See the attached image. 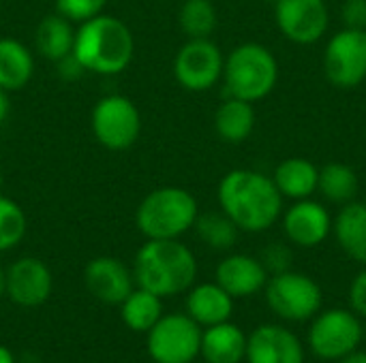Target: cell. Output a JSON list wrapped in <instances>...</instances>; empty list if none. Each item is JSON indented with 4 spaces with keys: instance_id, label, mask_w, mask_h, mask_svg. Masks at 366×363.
<instances>
[{
    "instance_id": "cell-1",
    "label": "cell",
    "mask_w": 366,
    "mask_h": 363,
    "mask_svg": "<svg viewBox=\"0 0 366 363\" xmlns=\"http://www.w3.org/2000/svg\"><path fill=\"white\" fill-rule=\"evenodd\" d=\"M221 212L244 233H264L283 214V195L272 178L255 169L227 171L217 188Z\"/></svg>"
},
{
    "instance_id": "cell-2",
    "label": "cell",
    "mask_w": 366,
    "mask_h": 363,
    "mask_svg": "<svg viewBox=\"0 0 366 363\" xmlns=\"http://www.w3.org/2000/svg\"><path fill=\"white\" fill-rule=\"evenodd\" d=\"M135 285L161 300L187 293L197 278V259L180 240H148L133 261Z\"/></svg>"
},
{
    "instance_id": "cell-3",
    "label": "cell",
    "mask_w": 366,
    "mask_h": 363,
    "mask_svg": "<svg viewBox=\"0 0 366 363\" xmlns=\"http://www.w3.org/2000/svg\"><path fill=\"white\" fill-rule=\"evenodd\" d=\"M135 53V39L131 28L107 13L86 19L75 30L73 56L84 71L94 75L122 73Z\"/></svg>"
},
{
    "instance_id": "cell-4",
    "label": "cell",
    "mask_w": 366,
    "mask_h": 363,
    "mask_svg": "<svg viewBox=\"0 0 366 363\" xmlns=\"http://www.w3.org/2000/svg\"><path fill=\"white\" fill-rule=\"evenodd\" d=\"M197 199L180 186L150 190L135 212V225L146 240H180L195 227Z\"/></svg>"
},
{
    "instance_id": "cell-5",
    "label": "cell",
    "mask_w": 366,
    "mask_h": 363,
    "mask_svg": "<svg viewBox=\"0 0 366 363\" xmlns=\"http://www.w3.org/2000/svg\"><path fill=\"white\" fill-rule=\"evenodd\" d=\"M279 81V62L262 43H242L225 56L223 83L227 96L257 103L272 94Z\"/></svg>"
},
{
    "instance_id": "cell-6",
    "label": "cell",
    "mask_w": 366,
    "mask_h": 363,
    "mask_svg": "<svg viewBox=\"0 0 366 363\" xmlns=\"http://www.w3.org/2000/svg\"><path fill=\"white\" fill-rule=\"evenodd\" d=\"M264 293L272 315L287 323L311 321L324 304L320 282L309 274L294 270L270 276L264 287Z\"/></svg>"
},
{
    "instance_id": "cell-7",
    "label": "cell",
    "mask_w": 366,
    "mask_h": 363,
    "mask_svg": "<svg viewBox=\"0 0 366 363\" xmlns=\"http://www.w3.org/2000/svg\"><path fill=\"white\" fill-rule=\"evenodd\" d=\"M362 334V321L352 308H330L311 319L307 342L317 359L341 362L360 349Z\"/></svg>"
},
{
    "instance_id": "cell-8",
    "label": "cell",
    "mask_w": 366,
    "mask_h": 363,
    "mask_svg": "<svg viewBox=\"0 0 366 363\" xmlns=\"http://www.w3.org/2000/svg\"><path fill=\"white\" fill-rule=\"evenodd\" d=\"M202 332L189 315H163L146 334V351L154 363H193L199 357Z\"/></svg>"
},
{
    "instance_id": "cell-9",
    "label": "cell",
    "mask_w": 366,
    "mask_h": 363,
    "mask_svg": "<svg viewBox=\"0 0 366 363\" xmlns=\"http://www.w3.org/2000/svg\"><path fill=\"white\" fill-rule=\"evenodd\" d=\"M90 120L94 139L112 152L129 150L142 133L139 109L129 96L122 94H107L99 98Z\"/></svg>"
},
{
    "instance_id": "cell-10",
    "label": "cell",
    "mask_w": 366,
    "mask_h": 363,
    "mask_svg": "<svg viewBox=\"0 0 366 363\" xmlns=\"http://www.w3.org/2000/svg\"><path fill=\"white\" fill-rule=\"evenodd\" d=\"M324 75L339 90H354L366 79V30L343 28L324 49Z\"/></svg>"
},
{
    "instance_id": "cell-11",
    "label": "cell",
    "mask_w": 366,
    "mask_h": 363,
    "mask_svg": "<svg viewBox=\"0 0 366 363\" xmlns=\"http://www.w3.org/2000/svg\"><path fill=\"white\" fill-rule=\"evenodd\" d=\"M225 56L210 39H189L174 58V77L189 92H208L223 79Z\"/></svg>"
},
{
    "instance_id": "cell-12",
    "label": "cell",
    "mask_w": 366,
    "mask_h": 363,
    "mask_svg": "<svg viewBox=\"0 0 366 363\" xmlns=\"http://www.w3.org/2000/svg\"><path fill=\"white\" fill-rule=\"evenodd\" d=\"M274 21L287 41L313 45L328 32L330 9L326 0H274Z\"/></svg>"
},
{
    "instance_id": "cell-13",
    "label": "cell",
    "mask_w": 366,
    "mask_h": 363,
    "mask_svg": "<svg viewBox=\"0 0 366 363\" xmlns=\"http://www.w3.org/2000/svg\"><path fill=\"white\" fill-rule=\"evenodd\" d=\"M283 233L298 248H317L332 233V216L328 208L315 199L294 201L283 214Z\"/></svg>"
},
{
    "instance_id": "cell-14",
    "label": "cell",
    "mask_w": 366,
    "mask_h": 363,
    "mask_svg": "<svg viewBox=\"0 0 366 363\" xmlns=\"http://www.w3.org/2000/svg\"><path fill=\"white\" fill-rule=\"evenodd\" d=\"M6 272V297L19 308L43 306L51 291L54 278L49 267L34 257H21L9 265Z\"/></svg>"
},
{
    "instance_id": "cell-15",
    "label": "cell",
    "mask_w": 366,
    "mask_h": 363,
    "mask_svg": "<svg viewBox=\"0 0 366 363\" xmlns=\"http://www.w3.org/2000/svg\"><path fill=\"white\" fill-rule=\"evenodd\" d=\"M244 359L249 363H305V347L292 329L279 323H264L247 336Z\"/></svg>"
},
{
    "instance_id": "cell-16",
    "label": "cell",
    "mask_w": 366,
    "mask_h": 363,
    "mask_svg": "<svg viewBox=\"0 0 366 363\" xmlns=\"http://www.w3.org/2000/svg\"><path fill=\"white\" fill-rule=\"evenodd\" d=\"M84 285L92 297L107 306H120L135 289L133 270L114 257H97L84 270Z\"/></svg>"
},
{
    "instance_id": "cell-17",
    "label": "cell",
    "mask_w": 366,
    "mask_h": 363,
    "mask_svg": "<svg viewBox=\"0 0 366 363\" xmlns=\"http://www.w3.org/2000/svg\"><path fill=\"white\" fill-rule=\"evenodd\" d=\"M270 274L257 257L234 252L227 255L214 272V282L221 285L234 300L253 297L264 291Z\"/></svg>"
},
{
    "instance_id": "cell-18",
    "label": "cell",
    "mask_w": 366,
    "mask_h": 363,
    "mask_svg": "<svg viewBox=\"0 0 366 363\" xmlns=\"http://www.w3.org/2000/svg\"><path fill=\"white\" fill-rule=\"evenodd\" d=\"M187 315L204 329L232 321L234 297L217 282L193 285L187 291Z\"/></svg>"
},
{
    "instance_id": "cell-19",
    "label": "cell",
    "mask_w": 366,
    "mask_h": 363,
    "mask_svg": "<svg viewBox=\"0 0 366 363\" xmlns=\"http://www.w3.org/2000/svg\"><path fill=\"white\" fill-rule=\"evenodd\" d=\"M332 233L339 248L352 261L366 265V203L354 199L341 205L332 220Z\"/></svg>"
},
{
    "instance_id": "cell-20",
    "label": "cell",
    "mask_w": 366,
    "mask_h": 363,
    "mask_svg": "<svg viewBox=\"0 0 366 363\" xmlns=\"http://www.w3.org/2000/svg\"><path fill=\"white\" fill-rule=\"evenodd\" d=\"M199 355L206 363H240L247 355V334L232 321L204 327Z\"/></svg>"
},
{
    "instance_id": "cell-21",
    "label": "cell",
    "mask_w": 366,
    "mask_h": 363,
    "mask_svg": "<svg viewBox=\"0 0 366 363\" xmlns=\"http://www.w3.org/2000/svg\"><path fill=\"white\" fill-rule=\"evenodd\" d=\"M272 182L283 195V199H292V201L309 199L317 193L320 169L315 163L307 158L292 156L277 165L272 173Z\"/></svg>"
},
{
    "instance_id": "cell-22",
    "label": "cell",
    "mask_w": 366,
    "mask_h": 363,
    "mask_svg": "<svg viewBox=\"0 0 366 363\" xmlns=\"http://www.w3.org/2000/svg\"><path fill=\"white\" fill-rule=\"evenodd\" d=\"M34 75V56L28 45L17 39H0V88L17 92L30 83Z\"/></svg>"
},
{
    "instance_id": "cell-23",
    "label": "cell",
    "mask_w": 366,
    "mask_h": 363,
    "mask_svg": "<svg viewBox=\"0 0 366 363\" xmlns=\"http://www.w3.org/2000/svg\"><path fill=\"white\" fill-rule=\"evenodd\" d=\"M255 122H257V116H255L253 103L234 98V96H227L214 113L217 135L225 143H234V145L247 141L253 135Z\"/></svg>"
},
{
    "instance_id": "cell-24",
    "label": "cell",
    "mask_w": 366,
    "mask_h": 363,
    "mask_svg": "<svg viewBox=\"0 0 366 363\" xmlns=\"http://www.w3.org/2000/svg\"><path fill=\"white\" fill-rule=\"evenodd\" d=\"M73 43H75L73 24L58 13L45 15L34 30V47L49 62H60L62 58L73 53Z\"/></svg>"
},
{
    "instance_id": "cell-25",
    "label": "cell",
    "mask_w": 366,
    "mask_h": 363,
    "mask_svg": "<svg viewBox=\"0 0 366 363\" xmlns=\"http://www.w3.org/2000/svg\"><path fill=\"white\" fill-rule=\"evenodd\" d=\"M120 317L131 332L148 334L152 325L163 317V302L159 295L137 287L120 304Z\"/></svg>"
},
{
    "instance_id": "cell-26",
    "label": "cell",
    "mask_w": 366,
    "mask_h": 363,
    "mask_svg": "<svg viewBox=\"0 0 366 363\" xmlns=\"http://www.w3.org/2000/svg\"><path fill=\"white\" fill-rule=\"evenodd\" d=\"M360 188L356 171L345 163H328L320 169V182L317 193L328 201L337 205H345L356 199Z\"/></svg>"
},
{
    "instance_id": "cell-27",
    "label": "cell",
    "mask_w": 366,
    "mask_h": 363,
    "mask_svg": "<svg viewBox=\"0 0 366 363\" xmlns=\"http://www.w3.org/2000/svg\"><path fill=\"white\" fill-rule=\"evenodd\" d=\"M197 237L212 250H232L238 242L240 229L223 212H206L195 220Z\"/></svg>"
},
{
    "instance_id": "cell-28",
    "label": "cell",
    "mask_w": 366,
    "mask_h": 363,
    "mask_svg": "<svg viewBox=\"0 0 366 363\" xmlns=\"http://www.w3.org/2000/svg\"><path fill=\"white\" fill-rule=\"evenodd\" d=\"M217 9L212 0H184L178 13L180 30L189 39H210L217 30Z\"/></svg>"
},
{
    "instance_id": "cell-29",
    "label": "cell",
    "mask_w": 366,
    "mask_h": 363,
    "mask_svg": "<svg viewBox=\"0 0 366 363\" xmlns=\"http://www.w3.org/2000/svg\"><path fill=\"white\" fill-rule=\"evenodd\" d=\"M26 214L17 201L0 193V252L13 250L26 235Z\"/></svg>"
},
{
    "instance_id": "cell-30",
    "label": "cell",
    "mask_w": 366,
    "mask_h": 363,
    "mask_svg": "<svg viewBox=\"0 0 366 363\" xmlns=\"http://www.w3.org/2000/svg\"><path fill=\"white\" fill-rule=\"evenodd\" d=\"M107 0H56V13L71 24H81L103 13Z\"/></svg>"
},
{
    "instance_id": "cell-31",
    "label": "cell",
    "mask_w": 366,
    "mask_h": 363,
    "mask_svg": "<svg viewBox=\"0 0 366 363\" xmlns=\"http://www.w3.org/2000/svg\"><path fill=\"white\" fill-rule=\"evenodd\" d=\"M259 261L264 263L266 272L270 276L274 274H281V272H287L292 270V263H294V255H292V248L283 242H272L268 244L264 250H262V257Z\"/></svg>"
},
{
    "instance_id": "cell-32",
    "label": "cell",
    "mask_w": 366,
    "mask_h": 363,
    "mask_svg": "<svg viewBox=\"0 0 366 363\" xmlns=\"http://www.w3.org/2000/svg\"><path fill=\"white\" fill-rule=\"evenodd\" d=\"M341 19L345 28L366 30V0H345L341 6Z\"/></svg>"
},
{
    "instance_id": "cell-33",
    "label": "cell",
    "mask_w": 366,
    "mask_h": 363,
    "mask_svg": "<svg viewBox=\"0 0 366 363\" xmlns=\"http://www.w3.org/2000/svg\"><path fill=\"white\" fill-rule=\"evenodd\" d=\"M347 300H350V308H352L360 319H366V265L365 270H360V272L356 274V278L352 280Z\"/></svg>"
},
{
    "instance_id": "cell-34",
    "label": "cell",
    "mask_w": 366,
    "mask_h": 363,
    "mask_svg": "<svg viewBox=\"0 0 366 363\" xmlns=\"http://www.w3.org/2000/svg\"><path fill=\"white\" fill-rule=\"evenodd\" d=\"M58 64V68H60V75L64 77V79H77L81 73H84V66L77 62V58L73 56V53H69L66 58H62L60 62H56Z\"/></svg>"
},
{
    "instance_id": "cell-35",
    "label": "cell",
    "mask_w": 366,
    "mask_h": 363,
    "mask_svg": "<svg viewBox=\"0 0 366 363\" xmlns=\"http://www.w3.org/2000/svg\"><path fill=\"white\" fill-rule=\"evenodd\" d=\"M9 109H11V98H9V92L0 88V124L6 120V116H9Z\"/></svg>"
},
{
    "instance_id": "cell-36",
    "label": "cell",
    "mask_w": 366,
    "mask_h": 363,
    "mask_svg": "<svg viewBox=\"0 0 366 363\" xmlns=\"http://www.w3.org/2000/svg\"><path fill=\"white\" fill-rule=\"evenodd\" d=\"M339 363H366V351H354V353H350L347 357H343Z\"/></svg>"
},
{
    "instance_id": "cell-37",
    "label": "cell",
    "mask_w": 366,
    "mask_h": 363,
    "mask_svg": "<svg viewBox=\"0 0 366 363\" xmlns=\"http://www.w3.org/2000/svg\"><path fill=\"white\" fill-rule=\"evenodd\" d=\"M0 363H15L13 353L6 347H2V344H0Z\"/></svg>"
},
{
    "instance_id": "cell-38",
    "label": "cell",
    "mask_w": 366,
    "mask_h": 363,
    "mask_svg": "<svg viewBox=\"0 0 366 363\" xmlns=\"http://www.w3.org/2000/svg\"><path fill=\"white\" fill-rule=\"evenodd\" d=\"M6 293V272L0 267V297Z\"/></svg>"
},
{
    "instance_id": "cell-39",
    "label": "cell",
    "mask_w": 366,
    "mask_h": 363,
    "mask_svg": "<svg viewBox=\"0 0 366 363\" xmlns=\"http://www.w3.org/2000/svg\"><path fill=\"white\" fill-rule=\"evenodd\" d=\"M2 184H4V180H2V173H0V188H2Z\"/></svg>"
},
{
    "instance_id": "cell-40",
    "label": "cell",
    "mask_w": 366,
    "mask_h": 363,
    "mask_svg": "<svg viewBox=\"0 0 366 363\" xmlns=\"http://www.w3.org/2000/svg\"><path fill=\"white\" fill-rule=\"evenodd\" d=\"M272 2H274V0H272Z\"/></svg>"
}]
</instances>
